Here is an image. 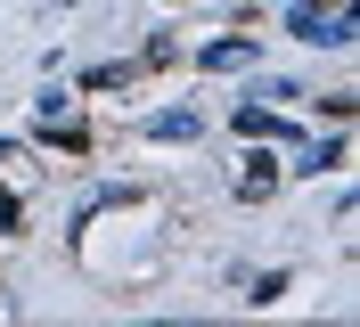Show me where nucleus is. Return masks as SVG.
Wrapping results in <instances>:
<instances>
[{"instance_id":"3","label":"nucleus","mask_w":360,"mask_h":327,"mask_svg":"<svg viewBox=\"0 0 360 327\" xmlns=\"http://www.w3.org/2000/svg\"><path fill=\"white\" fill-rule=\"evenodd\" d=\"M270 188H278V164H270V155H254L246 172H238V196L254 205V196H270Z\"/></svg>"},{"instance_id":"1","label":"nucleus","mask_w":360,"mask_h":327,"mask_svg":"<svg viewBox=\"0 0 360 327\" xmlns=\"http://www.w3.org/2000/svg\"><path fill=\"white\" fill-rule=\"evenodd\" d=\"M287 33H295V41H311V49H344V41H352V8L295 0V8H287Z\"/></svg>"},{"instance_id":"2","label":"nucleus","mask_w":360,"mask_h":327,"mask_svg":"<svg viewBox=\"0 0 360 327\" xmlns=\"http://www.w3.org/2000/svg\"><path fill=\"white\" fill-rule=\"evenodd\" d=\"M148 139H197V107H164L148 123Z\"/></svg>"},{"instance_id":"5","label":"nucleus","mask_w":360,"mask_h":327,"mask_svg":"<svg viewBox=\"0 0 360 327\" xmlns=\"http://www.w3.org/2000/svg\"><path fill=\"white\" fill-rule=\"evenodd\" d=\"M254 58V41H246V33H238V41H213V49H205V65H213V74H229V65H246Z\"/></svg>"},{"instance_id":"6","label":"nucleus","mask_w":360,"mask_h":327,"mask_svg":"<svg viewBox=\"0 0 360 327\" xmlns=\"http://www.w3.org/2000/svg\"><path fill=\"white\" fill-rule=\"evenodd\" d=\"M344 155H352V148H344V139H328V148H311V155H303V164H295V172H336Z\"/></svg>"},{"instance_id":"4","label":"nucleus","mask_w":360,"mask_h":327,"mask_svg":"<svg viewBox=\"0 0 360 327\" xmlns=\"http://www.w3.org/2000/svg\"><path fill=\"white\" fill-rule=\"evenodd\" d=\"M229 123L246 131V139H287V123H278V115H262V107H238Z\"/></svg>"}]
</instances>
